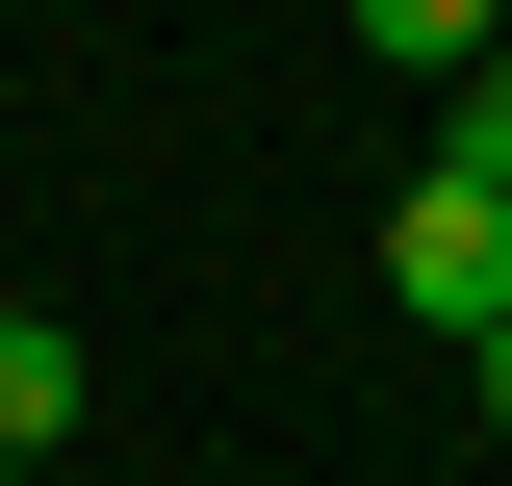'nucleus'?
<instances>
[{"label":"nucleus","mask_w":512,"mask_h":486,"mask_svg":"<svg viewBox=\"0 0 512 486\" xmlns=\"http://www.w3.org/2000/svg\"><path fill=\"white\" fill-rule=\"evenodd\" d=\"M384 307H410V333H461V359H487V333H512V205H487V180H436V154H410V180H384Z\"/></svg>","instance_id":"1"},{"label":"nucleus","mask_w":512,"mask_h":486,"mask_svg":"<svg viewBox=\"0 0 512 486\" xmlns=\"http://www.w3.org/2000/svg\"><path fill=\"white\" fill-rule=\"evenodd\" d=\"M52 435H77V333H52V307H0V461H52Z\"/></svg>","instance_id":"2"},{"label":"nucleus","mask_w":512,"mask_h":486,"mask_svg":"<svg viewBox=\"0 0 512 486\" xmlns=\"http://www.w3.org/2000/svg\"><path fill=\"white\" fill-rule=\"evenodd\" d=\"M359 52H410V77H487V52H512V0H359Z\"/></svg>","instance_id":"3"},{"label":"nucleus","mask_w":512,"mask_h":486,"mask_svg":"<svg viewBox=\"0 0 512 486\" xmlns=\"http://www.w3.org/2000/svg\"><path fill=\"white\" fill-rule=\"evenodd\" d=\"M436 180H487V205H512V52H487V77H436Z\"/></svg>","instance_id":"4"},{"label":"nucleus","mask_w":512,"mask_h":486,"mask_svg":"<svg viewBox=\"0 0 512 486\" xmlns=\"http://www.w3.org/2000/svg\"><path fill=\"white\" fill-rule=\"evenodd\" d=\"M461 384H487V435H512V333H487V359H461Z\"/></svg>","instance_id":"5"},{"label":"nucleus","mask_w":512,"mask_h":486,"mask_svg":"<svg viewBox=\"0 0 512 486\" xmlns=\"http://www.w3.org/2000/svg\"><path fill=\"white\" fill-rule=\"evenodd\" d=\"M0 486H52V461H0Z\"/></svg>","instance_id":"6"}]
</instances>
